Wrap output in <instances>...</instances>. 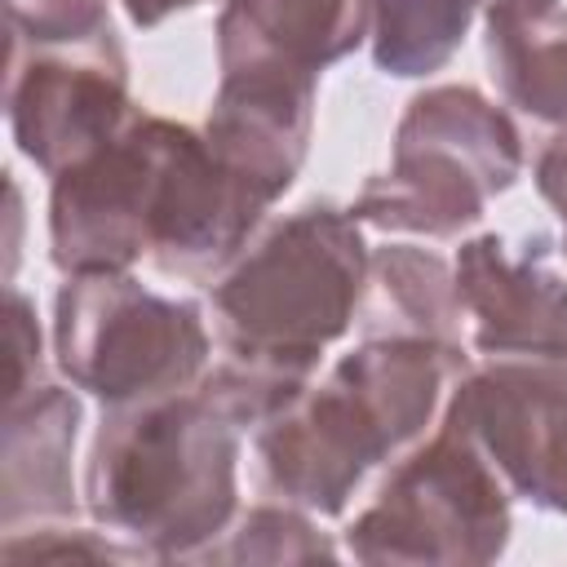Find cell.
<instances>
[{
    "instance_id": "cell-22",
    "label": "cell",
    "mask_w": 567,
    "mask_h": 567,
    "mask_svg": "<svg viewBox=\"0 0 567 567\" xmlns=\"http://www.w3.org/2000/svg\"><path fill=\"white\" fill-rule=\"evenodd\" d=\"M120 4H124V13H128L133 27H159L164 18L186 13V9H195L199 0H120Z\"/></svg>"
},
{
    "instance_id": "cell-5",
    "label": "cell",
    "mask_w": 567,
    "mask_h": 567,
    "mask_svg": "<svg viewBox=\"0 0 567 567\" xmlns=\"http://www.w3.org/2000/svg\"><path fill=\"white\" fill-rule=\"evenodd\" d=\"M208 346L195 301L164 297L128 270L66 275L53 297L58 368L106 408L190 390L208 368Z\"/></svg>"
},
{
    "instance_id": "cell-18",
    "label": "cell",
    "mask_w": 567,
    "mask_h": 567,
    "mask_svg": "<svg viewBox=\"0 0 567 567\" xmlns=\"http://www.w3.org/2000/svg\"><path fill=\"white\" fill-rule=\"evenodd\" d=\"M18 49H71L115 40L111 0H4Z\"/></svg>"
},
{
    "instance_id": "cell-2",
    "label": "cell",
    "mask_w": 567,
    "mask_h": 567,
    "mask_svg": "<svg viewBox=\"0 0 567 567\" xmlns=\"http://www.w3.org/2000/svg\"><path fill=\"white\" fill-rule=\"evenodd\" d=\"M239 425L195 385L106 408L89 465L84 509L151 563H195L235 518Z\"/></svg>"
},
{
    "instance_id": "cell-17",
    "label": "cell",
    "mask_w": 567,
    "mask_h": 567,
    "mask_svg": "<svg viewBox=\"0 0 567 567\" xmlns=\"http://www.w3.org/2000/svg\"><path fill=\"white\" fill-rule=\"evenodd\" d=\"M337 545L301 505H252L195 563H332Z\"/></svg>"
},
{
    "instance_id": "cell-14",
    "label": "cell",
    "mask_w": 567,
    "mask_h": 567,
    "mask_svg": "<svg viewBox=\"0 0 567 567\" xmlns=\"http://www.w3.org/2000/svg\"><path fill=\"white\" fill-rule=\"evenodd\" d=\"M487 71L509 106L567 128V9L558 0H487Z\"/></svg>"
},
{
    "instance_id": "cell-16",
    "label": "cell",
    "mask_w": 567,
    "mask_h": 567,
    "mask_svg": "<svg viewBox=\"0 0 567 567\" xmlns=\"http://www.w3.org/2000/svg\"><path fill=\"white\" fill-rule=\"evenodd\" d=\"M487 0H368V49L377 71L416 80L434 75L461 49Z\"/></svg>"
},
{
    "instance_id": "cell-8",
    "label": "cell",
    "mask_w": 567,
    "mask_h": 567,
    "mask_svg": "<svg viewBox=\"0 0 567 567\" xmlns=\"http://www.w3.org/2000/svg\"><path fill=\"white\" fill-rule=\"evenodd\" d=\"M443 421L456 425L501 474L509 496L567 514V377L492 359L452 385Z\"/></svg>"
},
{
    "instance_id": "cell-9",
    "label": "cell",
    "mask_w": 567,
    "mask_h": 567,
    "mask_svg": "<svg viewBox=\"0 0 567 567\" xmlns=\"http://www.w3.org/2000/svg\"><path fill=\"white\" fill-rule=\"evenodd\" d=\"M9 133L49 177L106 146L137 111L120 40L71 49H9Z\"/></svg>"
},
{
    "instance_id": "cell-20",
    "label": "cell",
    "mask_w": 567,
    "mask_h": 567,
    "mask_svg": "<svg viewBox=\"0 0 567 567\" xmlns=\"http://www.w3.org/2000/svg\"><path fill=\"white\" fill-rule=\"evenodd\" d=\"M4 319H9V399H18L40 381V323L18 288H9L4 297Z\"/></svg>"
},
{
    "instance_id": "cell-23",
    "label": "cell",
    "mask_w": 567,
    "mask_h": 567,
    "mask_svg": "<svg viewBox=\"0 0 567 567\" xmlns=\"http://www.w3.org/2000/svg\"><path fill=\"white\" fill-rule=\"evenodd\" d=\"M9 270H13V257H18V186L9 182Z\"/></svg>"
},
{
    "instance_id": "cell-13",
    "label": "cell",
    "mask_w": 567,
    "mask_h": 567,
    "mask_svg": "<svg viewBox=\"0 0 567 567\" xmlns=\"http://www.w3.org/2000/svg\"><path fill=\"white\" fill-rule=\"evenodd\" d=\"M368 40V0H226L217 66H288L319 75Z\"/></svg>"
},
{
    "instance_id": "cell-4",
    "label": "cell",
    "mask_w": 567,
    "mask_h": 567,
    "mask_svg": "<svg viewBox=\"0 0 567 567\" xmlns=\"http://www.w3.org/2000/svg\"><path fill=\"white\" fill-rule=\"evenodd\" d=\"M523 173L518 128L470 84H439L408 102L390 168L368 177L350 213L359 226L452 239Z\"/></svg>"
},
{
    "instance_id": "cell-6",
    "label": "cell",
    "mask_w": 567,
    "mask_h": 567,
    "mask_svg": "<svg viewBox=\"0 0 567 567\" xmlns=\"http://www.w3.org/2000/svg\"><path fill=\"white\" fill-rule=\"evenodd\" d=\"M509 487L492 461L456 430L439 425L403 452L372 505L346 527L359 563H496L509 545Z\"/></svg>"
},
{
    "instance_id": "cell-12",
    "label": "cell",
    "mask_w": 567,
    "mask_h": 567,
    "mask_svg": "<svg viewBox=\"0 0 567 567\" xmlns=\"http://www.w3.org/2000/svg\"><path fill=\"white\" fill-rule=\"evenodd\" d=\"M80 399L66 385L35 381L9 399L0 447V532L66 523L80 509L71 452L80 434Z\"/></svg>"
},
{
    "instance_id": "cell-19",
    "label": "cell",
    "mask_w": 567,
    "mask_h": 567,
    "mask_svg": "<svg viewBox=\"0 0 567 567\" xmlns=\"http://www.w3.org/2000/svg\"><path fill=\"white\" fill-rule=\"evenodd\" d=\"M4 563H151L137 545L111 536L106 527H71L66 523H35L4 532L0 540Z\"/></svg>"
},
{
    "instance_id": "cell-7",
    "label": "cell",
    "mask_w": 567,
    "mask_h": 567,
    "mask_svg": "<svg viewBox=\"0 0 567 567\" xmlns=\"http://www.w3.org/2000/svg\"><path fill=\"white\" fill-rule=\"evenodd\" d=\"M168 128L164 115H133L106 146L53 177L49 257L62 275L128 270L151 257Z\"/></svg>"
},
{
    "instance_id": "cell-3",
    "label": "cell",
    "mask_w": 567,
    "mask_h": 567,
    "mask_svg": "<svg viewBox=\"0 0 567 567\" xmlns=\"http://www.w3.org/2000/svg\"><path fill=\"white\" fill-rule=\"evenodd\" d=\"M359 217L306 204L248 244L208 288L221 354L310 377L368 292Z\"/></svg>"
},
{
    "instance_id": "cell-10",
    "label": "cell",
    "mask_w": 567,
    "mask_h": 567,
    "mask_svg": "<svg viewBox=\"0 0 567 567\" xmlns=\"http://www.w3.org/2000/svg\"><path fill=\"white\" fill-rule=\"evenodd\" d=\"M452 266L478 354L567 377V275L549 235H474Z\"/></svg>"
},
{
    "instance_id": "cell-15",
    "label": "cell",
    "mask_w": 567,
    "mask_h": 567,
    "mask_svg": "<svg viewBox=\"0 0 567 567\" xmlns=\"http://www.w3.org/2000/svg\"><path fill=\"white\" fill-rule=\"evenodd\" d=\"M368 288L377 297V319H385L390 332H416L461 346L465 306L456 288V266L439 252L416 244L377 248L368 261Z\"/></svg>"
},
{
    "instance_id": "cell-11",
    "label": "cell",
    "mask_w": 567,
    "mask_h": 567,
    "mask_svg": "<svg viewBox=\"0 0 567 567\" xmlns=\"http://www.w3.org/2000/svg\"><path fill=\"white\" fill-rule=\"evenodd\" d=\"M319 75L288 66H235L208 106L204 137L217 159L270 204L297 182L315 128Z\"/></svg>"
},
{
    "instance_id": "cell-1",
    "label": "cell",
    "mask_w": 567,
    "mask_h": 567,
    "mask_svg": "<svg viewBox=\"0 0 567 567\" xmlns=\"http://www.w3.org/2000/svg\"><path fill=\"white\" fill-rule=\"evenodd\" d=\"M470 372L456 341L377 332L337 359L328 381L306 385L257 425L266 483L310 514H341L363 478L412 452L434 425L447 390Z\"/></svg>"
},
{
    "instance_id": "cell-21",
    "label": "cell",
    "mask_w": 567,
    "mask_h": 567,
    "mask_svg": "<svg viewBox=\"0 0 567 567\" xmlns=\"http://www.w3.org/2000/svg\"><path fill=\"white\" fill-rule=\"evenodd\" d=\"M536 190L545 195V204L558 213V221H563V252H567V128L540 151V159H536Z\"/></svg>"
}]
</instances>
